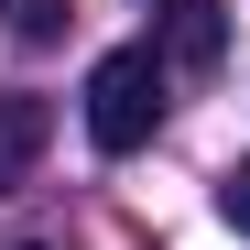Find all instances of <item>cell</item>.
<instances>
[{"mask_svg": "<svg viewBox=\"0 0 250 250\" xmlns=\"http://www.w3.org/2000/svg\"><path fill=\"white\" fill-rule=\"evenodd\" d=\"M163 131V55L152 44H120L87 65V142L98 152H142Z\"/></svg>", "mask_w": 250, "mask_h": 250, "instance_id": "obj_1", "label": "cell"}, {"mask_svg": "<svg viewBox=\"0 0 250 250\" xmlns=\"http://www.w3.org/2000/svg\"><path fill=\"white\" fill-rule=\"evenodd\" d=\"M163 55L174 65H218L229 55V11L218 0H174V11H163Z\"/></svg>", "mask_w": 250, "mask_h": 250, "instance_id": "obj_2", "label": "cell"}, {"mask_svg": "<svg viewBox=\"0 0 250 250\" xmlns=\"http://www.w3.org/2000/svg\"><path fill=\"white\" fill-rule=\"evenodd\" d=\"M44 131H55V109H44V98H0V174H33Z\"/></svg>", "mask_w": 250, "mask_h": 250, "instance_id": "obj_3", "label": "cell"}, {"mask_svg": "<svg viewBox=\"0 0 250 250\" xmlns=\"http://www.w3.org/2000/svg\"><path fill=\"white\" fill-rule=\"evenodd\" d=\"M65 22H76V0H11V33H22V44H55Z\"/></svg>", "mask_w": 250, "mask_h": 250, "instance_id": "obj_4", "label": "cell"}, {"mask_svg": "<svg viewBox=\"0 0 250 250\" xmlns=\"http://www.w3.org/2000/svg\"><path fill=\"white\" fill-rule=\"evenodd\" d=\"M218 218H229V229L250 239V152H239V163H229V174H218Z\"/></svg>", "mask_w": 250, "mask_h": 250, "instance_id": "obj_5", "label": "cell"}, {"mask_svg": "<svg viewBox=\"0 0 250 250\" xmlns=\"http://www.w3.org/2000/svg\"><path fill=\"white\" fill-rule=\"evenodd\" d=\"M22 250H44V239H22Z\"/></svg>", "mask_w": 250, "mask_h": 250, "instance_id": "obj_6", "label": "cell"}]
</instances>
